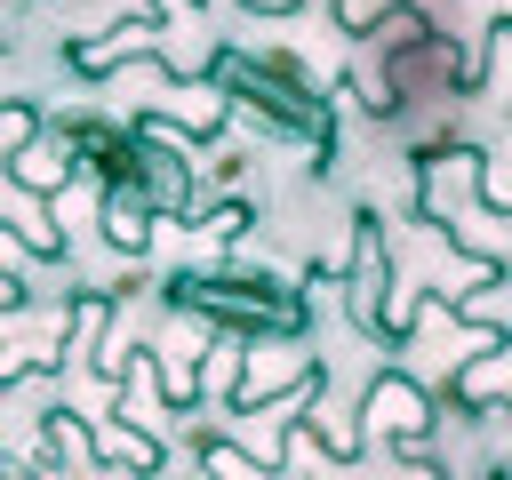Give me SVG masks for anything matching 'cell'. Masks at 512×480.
<instances>
[{
  "instance_id": "5",
  "label": "cell",
  "mask_w": 512,
  "mask_h": 480,
  "mask_svg": "<svg viewBox=\"0 0 512 480\" xmlns=\"http://www.w3.org/2000/svg\"><path fill=\"white\" fill-rule=\"evenodd\" d=\"M360 416H368L360 448H368V440H392V448H424V440H432V424H440V400H432L416 376L384 368V376L360 392Z\"/></svg>"
},
{
  "instance_id": "15",
  "label": "cell",
  "mask_w": 512,
  "mask_h": 480,
  "mask_svg": "<svg viewBox=\"0 0 512 480\" xmlns=\"http://www.w3.org/2000/svg\"><path fill=\"white\" fill-rule=\"evenodd\" d=\"M256 16H288V8H304V0H248Z\"/></svg>"
},
{
  "instance_id": "3",
  "label": "cell",
  "mask_w": 512,
  "mask_h": 480,
  "mask_svg": "<svg viewBox=\"0 0 512 480\" xmlns=\"http://www.w3.org/2000/svg\"><path fill=\"white\" fill-rule=\"evenodd\" d=\"M208 96L224 112H248L280 144H304V152H328L336 144V112H328L320 80L288 48H216L208 56Z\"/></svg>"
},
{
  "instance_id": "10",
  "label": "cell",
  "mask_w": 512,
  "mask_h": 480,
  "mask_svg": "<svg viewBox=\"0 0 512 480\" xmlns=\"http://www.w3.org/2000/svg\"><path fill=\"white\" fill-rule=\"evenodd\" d=\"M448 312L472 320V336H512V280L504 272H480L472 288H448Z\"/></svg>"
},
{
  "instance_id": "4",
  "label": "cell",
  "mask_w": 512,
  "mask_h": 480,
  "mask_svg": "<svg viewBox=\"0 0 512 480\" xmlns=\"http://www.w3.org/2000/svg\"><path fill=\"white\" fill-rule=\"evenodd\" d=\"M344 312L360 336H408L416 320V288H392V256H384V216L376 208H352V264H344Z\"/></svg>"
},
{
  "instance_id": "2",
  "label": "cell",
  "mask_w": 512,
  "mask_h": 480,
  "mask_svg": "<svg viewBox=\"0 0 512 480\" xmlns=\"http://www.w3.org/2000/svg\"><path fill=\"white\" fill-rule=\"evenodd\" d=\"M360 40H368L360 104H368L376 120H408L424 96H472V64H464L456 32H448V24H432L424 8L392 0L384 16H368V24H360Z\"/></svg>"
},
{
  "instance_id": "8",
  "label": "cell",
  "mask_w": 512,
  "mask_h": 480,
  "mask_svg": "<svg viewBox=\"0 0 512 480\" xmlns=\"http://www.w3.org/2000/svg\"><path fill=\"white\" fill-rule=\"evenodd\" d=\"M0 168H8V184H16V192H32V200H56V192H64L72 176H80V160H72V144H64V136L16 144V152H8Z\"/></svg>"
},
{
  "instance_id": "1",
  "label": "cell",
  "mask_w": 512,
  "mask_h": 480,
  "mask_svg": "<svg viewBox=\"0 0 512 480\" xmlns=\"http://www.w3.org/2000/svg\"><path fill=\"white\" fill-rule=\"evenodd\" d=\"M160 296L176 320H200L224 344H304L312 328L304 288L272 264H184L160 280Z\"/></svg>"
},
{
  "instance_id": "6",
  "label": "cell",
  "mask_w": 512,
  "mask_h": 480,
  "mask_svg": "<svg viewBox=\"0 0 512 480\" xmlns=\"http://www.w3.org/2000/svg\"><path fill=\"white\" fill-rule=\"evenodd\" d=\"M504 384H512V336H480L472 352H456L448 368V408L464 424H488L504 408Z\"/></svg>"
},
{
  "instance_id": "14",
  "label": "cell",
  "mask_w": 512,
  "mask_h": 480,
  "mask_svg": "<svg viewBox=\"0 0 512 480\" xmlns=\"http://www.w3.org/2000/svg\"><path fill=\"white\" fill-rule=\"evenodd\" d=\"M24 264H32V248L16 240V224H0V280H24Z\"/></svg>"
},
{
  "instance_id": "16",
  "label": "cell",
  "mask_w": 512,
  "mask_h": 480,
  "mask_svg": "<svg viewBox=\"0 0 512 480\" xmlns=\"http://www.w3.org/2000/svg\"><path fill=\"white\" fill-rule=\"evenodd\" d=\"M0 480H40V472H24V464H16L8 448H0Z\"/></svg>"
},
{
  "instance_id": "11",
  "label": "cell",
  "mask_w": 512,
  "mask_h": 480,
  "mask_svg": "<svg viewBox=\"0 0 512 480\" xmlns=\"http://www.w3.org/2000/svg\"><path fill=\"white\" fill-rule=\"evenodd\" d=\"M104 240H112L120 256H144V248H152V216H144L128 192H104Z\"/></svg>"
},
{
  "instance_id": "13",
  "label": "cell",
  "mask_w": 512,
  "mask_h": 480,
  "mask_svg": "<svg viewBox=\"0 0 512 480\" xmlns=\"http://www.w3.org/2000/svg\"><path fill=\"white\" fill-rule=\"evenodd\" d=\"M200 232H208V240H240V232H248V200H224V208H208V216H200Z\"/></svg>"
},
{
  "instance_id": "12",
  "label": "cell",
  "mask_w": 512,
  "mask_h": 480,
  "mask_svg": "<svg viewBox=\"0 0 512 480\" xmlns=\"http://www.w3.org/2000/svg\"><path fill=\"white\" fill-rule=\"evenodd\" d=\"M32 136H40V112H32L24 96H8V104H0V160H8L16 144H32Z\"/></svg>"
},
{
  "instance_id": "7",
  "label": "cell",
  "mask_w": 512,
  "mask_h": 480,
  "mask_svg": "<svg viewBox=\"0 0 512 480\" xmlns=\"http://www.w3.org/2000/svg\"><path fill=\"white\" fill-rule=\"evenodd\" d=\"M304 376H320V360L280 352V344H248V360H240V376H232V416L272 408V400H280V392H296Z\"/></svg>"
},
{
  "instance_id": "9",
  "label": "cell",
  "mask_w": 512,
  "mask_h": 480,
  "mask_svg": "<svg viewBox=\"0 0 512 480\" xmlns=\"http://www.w3.org/2000/svg\"><path fill=\"white\" fill-rule=\"evenodd\" d=\"M72 56V72H112L120 56H160V16H136V24H112V40H72L64 48Z\"/></svg>"
}]
</instances>
